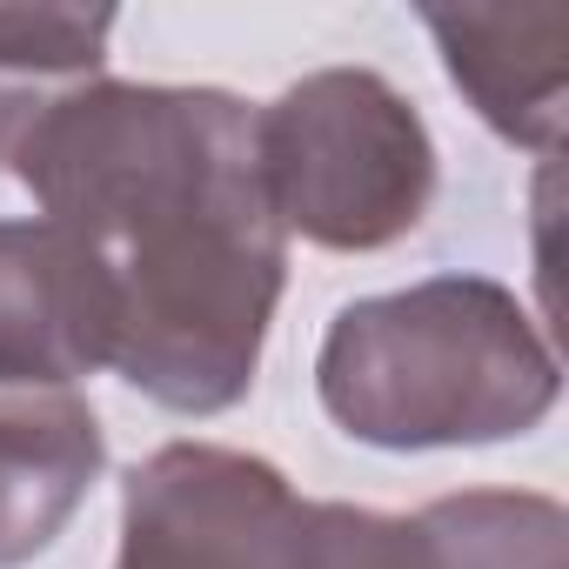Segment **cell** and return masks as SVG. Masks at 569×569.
Returning <instances> with one entry per match:
<instances>
[{
	"label": "cell",
	"mask_w": 569,
	"mask_h": 569,
	"mask_svg": "<svg viewBox=\"0 0 569 569\" xmlns=\"http://www.w3.org/2000/svg\"><path fill=\"white\" fill-rule=\"evenodd\" d=\"M302 569H442V549L416 516H382L356 502H309Z\"/></svg>",
	"instance_id": "30bf717a"
},
{
	"label": "cell",
	"mask_w": 569,
	"mask_h": 569,
	"mask_svg": "<svg viewBox=\"0 0 569 569\" xmlns=\"http://www.w3.org/2000/svg\"><path fill=\"white\" fill-rule=\"evenodd\" d=\"M121 302L61 221H0V389H68L114 369Z\"/></svg>",
	"instance_id": "5b68a950"
},
{
	"label": "cell",
	"mask_w": 569,
	"mask_h": 569,
	"mask_svg": "<svg viewBox=\"0 0 569 569\" xmlns=\"http://www.w3.org/2000/svg\"><path fill=\"white\" fill-rule=\"evenodd\" d=\"M108 8H0V174L74 88L108 74Z\"/></svg>",
	"instance_id": "ba28073f"
},
{
	"label": "cell",
	"mask_w": 569,
	"mask_h": 569,
	"mask_svg": "<svg viewBox=\"0 0 569 569\" xmlns=\"http://www.w3.org/2000/svg\"><path fill=\"white\" fill-rule=\"evenodd\" d=\"M422 28L436 34L449 81L502 141L556 154L562 101H569V14L562 8H522V14L429 8Z\"/></svg>",
	"instance_id": "8992f818"
},
{
	"label": "cell",
	"mask_w": 569,
	"mask_h": 569,
	"mask_svg": "<svg viewBox=\"0 0 569 569\" xmlns=\"http://www.w3.org/2000/svg\"><path fill=\"white\" fill-rule=\"evenodd\" d=\"M108 462L101 422L68 389L0 396V569L41 556Z\"/></svg>",
	"instance_id": "52a82bcc"
},
{
	"label": "cell",
	"mask_w": 569,
	"mask_h": 569,
	"mask_svg": "<svg viewBox=\"0 0 569 569\" xmlns=\"http://www.w3.org/2000/svg\"><path fill=\"white\" fill-rule=\"evenodd\" d=\"M442 569H569L562 542H569V516L549 496H509V489H469V496H442L422 509Z\"/></svg>",
	"instance_id": "9c48e42d"
},
{
	"label": "cell",
	"mask_w": 569,
	"mask_h": 569,
	"mask_svg": "<svg viewBox=\"0 0 569 569\" xmlns=\"http://www.w3.org/2000/svg\"><path fill=\"white\" fill-rule=\"evenodd\" d=\"M254 168L281 234L369 254L422 228L436 141L402 88L369 68H322L254 108Z\"/></svg>",
	"instance_id": "3957f363"
},
{
	"label": "cell",
	"mask_w": 569,
	"mask_h": 569,
	"mask_svg": "<svg viewBox=\"0 0 569 569\" xmlns=\"http://www.w3.org/2000/svg\"><path fill=\"white\" fill-rule=\"evenodd\" d=\"M309 502L274 462L221 442H168L121 489L114 569H302Z\"/></svg>",
	"instance_id": "277c9868"
},
{
	"label": "cell",
	"mask_w": 569,
	"mask_h": 569,
	"mask_svg": "<svg viewBox=\"0 0 569 569\" xmlns=\"http://www.w3.org/2000/svg\"><path fill=\"white\" fill-rule=\"evenodd\" d=\"M316 396L369 449H482L529 436L556 409L562 369L516 289L436 274L329 322Z\"/></svg>",
	"instance_id": "7a4b0ae2"
},
{
	"label": "cell",
	"mask_w": 569,
	"mask_h": 569,
	"mask_svg": "<svg viewBox=\"0 0 569 569\" xmlns=\"http://www.w3.org/2000/svg\"><path fill=\"white\" fill-rule=\"evenodd\" d=\"M114 281L128 389L174 416H221L254 389L289 281L254 108L221 88L88 81L8 168Z\"/></svg>",
	"instance_id": "6da1fadb"
}]
</instances>
